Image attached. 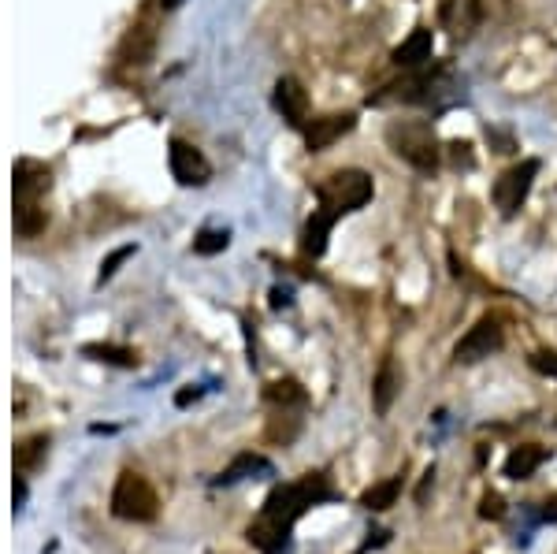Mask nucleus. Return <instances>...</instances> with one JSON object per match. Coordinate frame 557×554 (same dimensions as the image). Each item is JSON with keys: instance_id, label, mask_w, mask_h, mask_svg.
I'll return each instance as SVG.
<instances>
[{"instance_id": "10", "label": "nucleus", "mask_w": 557, "mask_h": 554, "mask_svg": "<svg viewBox=\"0 0 557 554\" xmlns=\"http://www.w3.org/2000/svg\"><path fill=\"white\" fill-rule=\"evenodd\" d=\"M153 49H156V30L149 27V23H138V27H134L127 38H123V49H119V64L134 67V71H142V67L153 60Z\"/></svg>"}, {"instance_id": "25", "label": "nucleus", "mask_w": 557, "mask_h": 554, "mask_svg": "<svg viewBox=\"0 0 557 554\" xmlns=\"http://www.w3.org/2000/svg\"><path fill=\"white\" fill-rule=\"evenodd\" d=\"M480 517L487 521H498V517H506V506H502V495H483V506H480Z\"/></svg>"}, {"instance_id": "11", "label": "nucleus", "mask_w": 557, "mask_h": 554, "mask_svg": "<svg viewBox=\"0 0 557 554\" xmlns=\"http://www.w3.org/2000/svg\"><path fill=\"white\" fill-rule=\"evenodd\" d=\"M353 131V116L342 112V116H324V119H312V127L305 131V142H309L312 153H324L327 146H335L342 134Z\"/></svg>"}, {"instance_id": "6", "label": "nucleus", "mask_w": 557, "mask_h": 554, "mask_svg": "<svg viewBox=\"0 0 557 554\" xmlns=\"http://www.w3.org/2000/svg\"><path fill=\"white\" fill-rule=\"evenodd\" d=\"M535 175H539V160H520L517 168H509L498 183H494V205L502 209V216H513V212L524 205L528 190H532Z\"/></svg>"}, {"instance_id": "18", "label": "nucleus", "mask_w": 557, "mask_h": 554, "mask_svg": "<svg viewBox=\"0 0 557 554\" xmlns=\"http://www.w3.org/2000/svg\"><path fill=\"white\" fill-rule=\"evenodd\" d=\"M49 454V436H26L15 447V473H34Z\"/></svg>"}, {"instance_id": "24", "label": "nucleus", "mask_w": 557, "mask_h": 554, "mask_svg": "<svg viewBox=\"0 0 557 554\" xmlns=\"http://www.w3.org/2000/svg\"><path fill=\"white\" fill-rule=\"evenodd\" d=\"M532 369L543 372V376H554V380H557V354H550V350H539V354H532Z\"/></svg>"}, {"instance_id": "26", "label": "nucleus", "mask_w": 557, "mask_h": 554, "mask_svg": "<svg viewBox=\"0 0 557 554\" xmlns=\"http://www.w3.org/2000/svg\"><path fill=\"white\" fill-rule=\"evenodd\" d=\"M23 502H26V484H23V476H15V514L23 510Z\"/></svg>"}, {"instance_id": "23", "label": "nucleus", "mask_w": 557, "mask_h": 554, "mask_svg": "<svg viewBox=\"0 0 557 554\" xmlns=\"http://www.w3.org/2000/svg\"><path fill=\"white\" fill-rule=\"evenodd\" d=\"M127 257H134V246H119L116 253H112V257H108V261L101 264V276H97V283H104V279H112L119 272V264L127 261Z\"/></svg>"}, {"instance_id": "29", "label": "nucleus", "mask_w": 557, "mask_h": 554, "mask_svg": "<svg viewBox=\"0 0 557 554\" xmlns=\"http://www.w3.org/2000/svg\"><path fill=\"white\" fill-rule=\"evenodd\" d=\"M160 4H164V8H179L182 0H160Z\"/></svg>"}, {"instance_id": "12", "label": "nucleus", "mask_w": 557, "mask_h": 554, "mask_svg": "<svg viewBox=\"0 0 557 554\" xmlns=\"http://www.w3.org/2000/svg\"><path fill=\"white\" fill-rule=\"evenodd\" d=\"M275 469H272V462L268 458H260V454H238L227 469H223L212 484L216 488H231V484H238V480H249V476H272Z\"/></svg>"}, {"instance_id": "28", "label": "nucleus", "mask_w": 557, "mask_h": 554, "mask_svg": "<svg viewBox=\"0 0 557 554\" xmlns=\"http://www.w3.org/2000/svg\"><path fill=\"white\" fill-rule=\"evenodd\" d=\"M543 521H557V499H554V502H546V510H543Z\"/></svg>"}, {"instance_id": "16", "label": "nucleus", "mask_w": 557, "mask_h": 554, "mask_svg": "<svg viewBox=\"0 0 557 554\" xmlns=\"http://www.w3.org/2000/svg\"><path fill=\"white\" fill-rule=\"evenodd\" d=\"M546 462V450L535 447V443H524V447H513V454L506 458V476L509 480H528V476Z\"/></svg>"}, {"instance_id": "14", "label": "nucleus", "mask_w": 557, "mask_h": 554, "mask_svg": "<svg viewBox=\"0 0 557 554\" xmlns=\"http://www.w3.org/2000/svg\"><path fill=\"white\" fill-rule=\"evenodd\" d=\"M431 45H435V38H431V30L428 27H420L413 30L409 38L394 49V64L398 67H420V64H428L431 60Z\"/></svg>"}, {"instance_id": "27", "label": "nucleus", "mask_w": 557, "mask_h": 554, "mask_svg": "<svg viewBox=\"0 0 557 554\" xmlns=\"http://www.w3.org/2000/svg\"><path fill=\"white\" fill-rule=\"evenodd\" d=\"M197 398H201V391H179V395H175V402H179V406H190V402H197Z\"/></svg>"}, {"instance_id": "22", "label": "nucleus", "mask_w": 557, "mask_h": 554, "mask_svg": "<svg viewBox=\"0 0 557 554\" xmlns=\"http://www.w3.org/2000/svg\"><path fill=\"white\" fill-rule=\"evenodd\" d=\"M227 242H231V235L227 231H201V235L194 238V250L201 253V257H212V253H220V250H227Z\"/></svg>"}, {"instance_id": "3", "label": "nucleus", "mask_w": 557, "mask_h": 554, "mask_svg": "<svg viewBox=\"0 0 557 554\" xmlns=\"http://www.w3.org/2000/svg\"><path fill=\"white\" fill-rule=\"evenodd\" d=\"M390 149L402 160H409L420 172H435L439 168V142L428 123H390L387 127Z\"/></svg>"}, {"instance_id": "15", "label": "nucleus", "mask_w": 557, "mask_h": 554, "mask_svg": "<svg viewBox=\"0 0 557 554\" xmlns=\"http://www.w3.org/2000/svg\"><path fill=\"white\" fill-rule=\"evenodd\" d=\"M338 212L335 209H320L309 216V224H305V253H312V257H320V253L327 250V235H331V227H335Z\"/></svg>"}, {"instance_id": "21", "label": "nucleus", "mask_w": 557, "mask_h": 554, "mask_svg": "<svg viewBox=\"0 0 557 554\" xmlns=\"http://www.w3.org/2000/svg\"><path fill=\"white\" fill-rule=\"evenodd\" d=\"M264 398L268 402H275V406H305V391H301L294 380H279V383H268V391H264Z\"/></svg>"}, {"instance_id": "4", "label": "nucleus", "mask_w": 557, "mask_h": 554, "mask_svg": "<svg viewBox=\"0 0 557 554\" xmlns=\"http://www.w3.org/2000/svg\"><path fill=\"white\" fill-rule=\"evenodd\" d=\"M372 190H376V186H372V175L357 172V168L327 175L324 183L316 186L320 205H324V209H335L338 216H342V212H353V209H364V205L372 201Z\"/></svg>"}, {"instance_id": "13", "label": "nucleus", "mask_w": 557, "mask_h": 554, "mask_svg": "<svg viewBox=\"0 0 557 554\" xmlns=\"http://www.w3.org/2000/svg\"><path fill=\"white\" fill-rule=\"evenodd\" d=\"M402 391V376H398V365L394 361H383L376 372V383H372V402H376V413L379 417H387L390 406H394V398Z\"/></svg>"}, {"instance_id": "19", "label": "nucleus", "mask_w": 557, "mask_h": 554, "mask_svg": "<svg viewBox=\"0 0 557 554\" xmlns=\"http://www.w3.org/2000/svg\"><path fill=\"white\" fill-rule=\"evenodd\" d=\"M82 354L93 357V361H104V365H119V369H134V365H138V357H134V350H127V346L90 343L86 350H82Z\"/></svg>"}, {"instance_id": "7", "label": "nucleus", "mask_w": 557, "mask_h": 554, "mask_svg": "<svg viewBox=\"0 0 557 554\" xmlns=\"http://www.w3.org/2000/svg\"><path fill=\"white\" fill-rule=\"evenodd\" d=\"M168 164H171V175L182 186H201L212 175V164L205 160V153L197 146H190V142H182V138H171L168 142Z\"/></svg>"}, {"instance_id": "17", "label": "nucleus", "mask_w": 557, "mask_h": 554, "mask_svg": "<svg viewBox=\"0 0 557 554\" xmlns=\"http://www.w3.org/2000/svg\"><path fill=\"white\" fill-rule=\"evenodd\" d=\"M442 23L454 30V34H468V30L480 23V4L476 0H446L442 4Z\"/></svg>"}, {"instance_id": "1", "label": "nucleus", "mask_w": 557, "mask_h": 554, "mask_svg": "<svg viewBox=\"0 0 557 554\" xmlns=\"http://www.w3.org/2000/svg\"><path fill=\"white\" fill-rule=\"evenodd\" d=\"M327 499H335V491L324 473H305L294 484L275 488L260 506V517L249 525V543L264 554H290V532L298 525V517Z\"/></svg>"}, {"instance_id": "5", "label": "nucleus", "mask_w": 557, "mask_h": 554, "mask_svg": "<svg viewBox=\"0 0 557 554\" xmlns=\"http://www.w3.org/2000/svg\"><path fill=\"white\" fill-rule=\"evenodd\" d=\"M156 499L153 484L138 473H123L116 480V488H112V514L119 521H153L156 517Z\"/></svg>"}, {"instance_id": "2", "label": "nucleus", "mask_w": 557, "mask_h": 554, "mask_svg": "<svg viewBox=\"0 0 557 554\" xmlns=\"http://www.w3.org/2000/svg\"><path fill=\"white\" fill-rule=\"evenodd\" d=\"M49 194V168H41L34 160L15 164V235L34 238L45 231L49 216L41 209V198Z\"/></svg>"}, {"instance_id": "9", "label": "nucleus", "mask_w": 557, "mask_h": 554, "mask_svg": "<svg viewBox=\"0 0 557 554\" xmlns=\"http://www.w3.org/2000/svg\"><path fill=\"white\" fill-rule=\"evenodd\" d=\"M275 112L290 123V127H305V116H309V93L301 90L298 79H279L272 93Z\"/></svg>"}, {"instance_id": "8", "label": "nucleus", "mask_w": 557, "mask_h": 554, "mask_svg": "<svg viewBox=\"0 0 557 554\" xmlns=\"http://www.w3.org/2000/svg\"><path fill=\"white\" fill-rule=\"evenodd\" d=\"M494 350H502V324L498 317H483L476 328H468V335L461 343L454 346V361H483V357H491Z\"/></svg>"}, {"instance_id": "20", "label": "nucleus", "mask_w": 557, "mask_h": 554, "mask_svg": "<svg viewBox=\"0 0 557 554\" xmlns=\"http://www.w3.org/2000/svg\"><path fill=\"white\" fill-rule=\"evenodd\" d=\"M398 491H402V480H398V476H390V480H383V484H376V488L364 491L361 506H364V510H387V506H394Z\"/></svg>"}]
</instances>
